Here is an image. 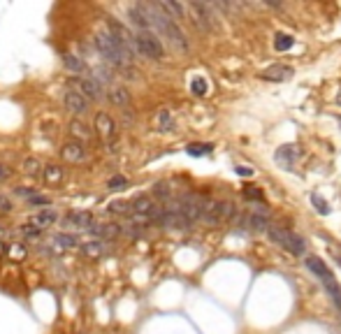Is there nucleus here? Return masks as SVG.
Masks as SVG:
<instances>
[{"instance_id":"nucleus-29","label":"nucleus","mask_w":341,"mask_h":334,"mask_svg":"<svg viewBox=\"0 0 341 334\" xmlns=\"http://www.w3.org/2000/svg\"><path fill=\"white\" fill-rule=\"evenodd\" d=\"M51 242L61 244L63 249H75V246H77V237L75 235H65V232H56V235H51Z\"/></svg>"},{"instance_id":"nucleus-22","label":"nucleus","mask_w":341,"mask_h":334,"mask_svg":"<svg viewBox=\"0 0 341 334\" xmlns=\"http://www.w3.org/2000/svg\"><path fill=\"white\" fill-rule=\"evenodd\" d=\"M21 169H23V174H28V176H38L44 172V167H42V163H40L35 156H28V158L21 163Z\"/></svg>"},{"instance_id":"nucleus-37","label":"nucleus","mask_w":341,"mask_h":334,"mask_svg":"<svg viewBox=\"0 0 341 334\" xmlns=\"http://www.w3.org/2000/svg\"><path fill=\"white\" fill-rule=\"evenodd\" d=\"M19 232H21L26 239H38V237L42 235V230L33 228V225H21V228H19Z\"/></svg>"},{"instance_id":"nucleus-9","label":"nucleus","mask_w":341,"mask_h":334,"mask_svg":"<svg viewBox=\"0 0 341 334\" xmlns=\"http://www.w3.org/2000/svg\"><path fill=\"white\" fill-rule=\"evenodd\" d=\"M86 156H88V151H86V144H82V142L70 139V142H65V144L61 146L63 163H70V165H75V163H84Z\"/></svg>"},{"instance_id":"nucleus-27","label":"nucleus","mask_w":341,"mask_h":334,"mask_svg":"<svg viewBox=\"0 0 341 334\" xmlns=\"http://www.w3.org/2000/svg\"><path fill=\"white\" fill-rule=\"evenodd\" d=\"M323 286H325V290H327V295L332 297V302H334V306H337V309H339L341 311V286L337 281H327V283H323Z\"/></svg>"},{"instance_id":"nucleus-21","label":"nucleus","mask_w":341,"mask_h":334,"mask_svg":"<svg viewBox=\"0 0 341 334\" xmlns=\"http://www.w3.org/2000/svg\"><path fill=\"white\" fill-rule=\"evenodd\" d=\"M109 100H112L116 107L130 105V93H128V88H123V86H114L112 91H109Z\"/></svg>"},{"instance_id":"nucleus-30","label":"nucleus","mask_w":341,"mask_h":334,"mask_svg":"<svg viewBox=\"0 0 341 334\" xmlns=\"http://www.w3.org/2000/svg\"><path fill=\"white\" fill-rule=\"evenodd\" d=\"M26 205L31 207V209H49V205H51V200L46 198V195H42V193H38V195H33L31 200H26Z\"/></svg>"},{"instance_id":"nucleus-2","label":"nucleus","mask_w":341,"mask_h":334,"mask_svg":"<svg viewBox=\"0 0 341 334\" xmlns=\"http://www.w3.org/2000/svg\"><path fill=\"white\" fill-rule=\"evenodd\" d=\"M146 12L151 16V23H153V31H158L163 38H167V42L174 46L176 51H188L190 44H188V38H186V33L179 28V23L172 19V16H167L163 12L158 2H146Z\"/></svg>"},{"instance_id":"nucleus-43","label":"nucleus","mask_w":341,"mask_h":334,"mask_svg":"<svg viewBox=\"0 0 341 334\" xmlns=\"http://www.w3.org/2000/svg\"><path fill=\"white\" fill-rule=\"evenodd\" d=\"M0 235H2V228H0Z\"/></svg>"},{"instance_id":"nucleus-20","label":"nucleus","mask_w":341,"mask_h":334,"mask_svg":"<svg viewBox=\"0 0 341 334\" xmlns=\"http://www.w3.org/2000/svg\"><path fill=\"white\" fill-rule=\"evenodd\" d=\"M82 253L86 258H100L105 253V239H93V242H86L82 244Z\"/></svg>"},{"instance_id":"nucleus-13","label":"nucleus","mask_w":341,"mask_h":334,"mask_svg":"<svg viewBox=\"0 0 341 334\" xmlns=\"http://www.w3.org/2000/svg\"><path fill=\"white\" fill-rule=\"evenodd\" d=\"M56 220H58V213L53 211V209H42V211H35L28 218V225H33V228H38V230H46Z\"/></svg>"},{"instance_id":"nucleus-10","label":"nucleus","mask_w":341,"mask_h":334,"mask_svg":"<svg viewBox=\"0 0 341 334\" xmlns=\"http://www.w3.org/2000/svg\"><path fill=\"white\" fill-rule=\"evenodd\" d=\"M93 130L98 132L102 139H112L116 135V121L107 112H95V121H93Z\"/></svg>"},{"instance_id":"nucleus-44","label":"nucleus","mask_w":341,"mask_h":334,"mask_svg":"<svg viewBox=\"0 0 341 334\" xmlns=\"http://www.w3.org/2000/svg\"><path fill=\"white\" fill-rule=\"evenodd\" d=\"M82 334H86V332H82Z\"/></svg>"},{"instance_id":"nucleus-31","label":"nucleus","mask_w":341,"mask_h":334,"mask_svg":"<svg viewBox=\"0 0 341 334\" xmlns=\"http://www.w3.org/2000/svg\"><path fill=\"white\" fill-rule=\"evenodd\" d=\"M246 220H249V228H253V230H269L272 225L267 223V218L265 216H246Z\"/></svg>"},{"instance_id":"nucleus-4","label":"nucleus","mask_w":341,"mask_h":334,"mask_svg":"<svg viewBox=\"0 0 341 334\" xmlns=\"http://www.w3.org/2000/svg\"><path fill=\"white\" fill-rule=\"evenodd\" d=\"M267 235L272 237L274 244L283 246V249L290 250L293 255H302L304 250H306V244H304L302 237H297L295 232H290V230H286V228H276V225H272V228L267 230Z\"/></svg>"},{"instance_id":"nucleus-28","label":"nucleus","mask_w":341,"mask_h":334,"mask_svg":"<svg viewBox=\"0 0 341 334\" xmlns=\"http://www.w3.org/2000/svg\"><path fill=\"white\" fill-rule=\"evenodd\" d=\"M7 255H9V258H14L16 262H21V260H26V258H28V249H26L23 244L14 242V244H9Z\"/></svg>"},{"instance_id":"nucleus-18","label":"nucleus","mask_w":341,"mask_h":334,"mask_svg":"<svg viewBox=\"0 0 341 334\" xmlns=\"http://www.w3.org/2000/svg\"><path fill=\"white\" fill-rule=\"evenodd\" d=\"M63 176H65V172H63L61 165H56V163H49V165H44L42 179H44L49 186H58V183H63Z\"/></svg>"},{"instance_id":"nucleus-35","label":"nucleus","mask_w":341,"mask_h":334,"mask_svg":"<svg viewBox=\"0 0 341 334\" xmlns=\"http://www.w3.org/2000/svg\"><path fill=\"white\" fill-rule=\"evenodd\" d=\"M126 186H128V179L126 176H112L107 181V188L109 190H119V188H126Z\"/></svg>"},{"instance_id":"nucleus-41","label":"nucleus","mask_w":341,"mask_h":334,"mask_svg":"<svg viewBox=\"0 0 341 334\" xmlns=\"http://www.w3.org/2000/svg\"><path fill=\"white\" fill-rule=\"evenodd\" d=\"M9 179V167H5L0 163V181H7Z\"/></svg>"},{"instance_id":"nucleus-7","label":"nucleus","mask_w":341,"mask_h":334,"mask_svg":"<svg viewBox=\"0 0 341 334\" xmlns=\"http://www.w3.org/2000/svg\"><path fill=\"white\" fill-rule=\"evenodd\" d=\"M128 21L137 28V33H153L151 16H149V12H146L144 2H139V5H130L128 7Z\"/></svg>"},{"instance_id":"nucleus-39","label":"nucleus","mask_w":341,"mask_h":334,"mask_svg":"<svg viewBox=\"0 0 341 334\" xmlns=\"http://www.w3.org/2000/svg\"><path fill=\"white\" fill-rule=\"evenodd\" d=\"M14 211V202L7 195H0V213H12Z\"/></svg>"},{"instance_id":"nucleus-16","label":"nucleus","mask_w":341,"mask_h":334,"mask_svg":"<svg viewBox=\"0 0 341 334\" xmlns=\"http://www.w3.org/2000/svg\"><path fill=\"white\" fill-rule=\"evenodd\" d=\"M306 267H309L311 272L316 274V276H318L323 283H327V281H332V279H334V274L327 269V265L320 258H313V255H311V258H306Z\"/></svg>"},{"instance_id":"nucleus-26","label":"nucleus","mask_w":341,"mask_h":334,"mask_svg":"<svg viewBox=\"0 0 341 334\" xmlns=\"http://www.w3.org/2000/svg\"><path fill=\"white\" fill-rule=\"evenodd\" d=\"M293 44H295V38L288 35V33H279V35L274 38V49H276V51H288Z\"/></svg>"},{"instance_id":"nucleus-34","label":"nucleus","mask_w":341,"mask_h":334,"mask_svg":"<svg viewBox=\"0 0 341 334\" xmlns=\"http://www.w3.org/2000/svg\"><path fill=\"white\" fill-rule=\"evenodd\" d=\"M244 198H246V200H256V202L260 205L265 195H262V190L256 188V186H246V188H244Z\"/></svg>"},{"instance_id":"nucleus-23","label":"nucleus","mask_w":341,"mask_h":334,"mask_svg":"<svg viewBox=\"0 0 341 334\" xmlns=\"http://www.w3.org/2000/svg\"><path fill=\"white\" fill-rule=\"evenodd\" d=\"M93 72H95L93 77H95V79H98L102 86L114 82V68H112V65H107V63H100V65H95V70H93Z\"/></svg>"},{"instance_id":"nucleus-25","label":"nucleus","mask_w":341,"mask_h":334,"mask_svg":"<svg viewBox=\"0 0 341 334\" xmlns=\"http://www.w3.org/2000/svg\"><path fill=\"white\" fill-rule=\"evenodd\" d=\"M295 156H297V151H295V146H281L279 151H276V163H286V165H293V160H295Z\"/></svg>"},{"instance_id":"nucleus-3","label":"nucleus","mask_w":341,"mask_h":334,"mask_svg":"<svg viewBox=\"0 0 341 334\" xmlns=\"http://www.w3.org/2000/svg\"><path fill=\"white\" fill-rule=\"evenodd\" d=\"M135 53L149 61H163L165 58V49L163 42L158 40L156 33H135Z\"/></svg>"},{"instance_id":"nucleus-40","label":"nucleus","mask_w":341,"mask_h":334,"mask_svg":"<svg viewBox=\"0 0 341 334\" xmlns=\"http://www.w3.org/2000/svg\"><path fill=\"white\" fill-rule=\"evenodd\" d=\"M220 213H223V220L232 218L235 216V205L232 202H220Z\"/></svg>"},{"instance_id":"nucleus-1","label":"nucleus","mask_w":341,"mask_h":334,"mask_svg":"<svg viewBox=\"0 0 341 334\" xmlns=\"http://www.w3.org/2000/svg\"><path fill=\"white\" fill-rule=\"evenodd\" d=\"M93 46H95V51L100 53V58H102L107 65H112V68H116V70L128 68L130 63H132V58H135V51H132L126 42H121L116 35H112L109 31L95 33Z\"/></svg>"},{"instance_id":"nucleus-19","label":"nucleus","mask_w":341,"mask_h":334,"mask_svg":"<svg viewBox=\"0 0 341 334\" xmlns=\"http://www.w3.org/2000/svg\"><path fill=\"white\" fill-rule=\"evenodd\" d=\"M158 5L163 7V12H165L167 16H172L174 21L186 19V7H183L181 2H176V0H160Z\"/></svg>"},{"instance_id":"nucleus-8","label":"nucleus","mask_w":341,"mask_h":334,"mask_svg":"<svg viewBox=\"0 0 341 334\" xmlns=\"http://www.w3.org/2000/svg\"><path fill=\"white\" fill-rule=\"evenodd\" d=\"M188 9L193 12V21H195V26L200 31H205V33L213 31V14H212V9H209V5L193 0L188 5Z\"/></svg>"},{"instance_id":"nucleus-33","label":"nucleus","mask_w":341,"mask_h":334,"mask_svg":"<svg viewBox=\"0 0 341 334\" xmlns=\"http://www.w3.org/2000/svg\"><path fill=\"white\" fill-rule=\"evenodd\" d=\"M207 82L202 79V77H195L193 82H190V93H195V95H207Z\"/></svg>"},{"instance_id":"nucleus-6","label":"nucleus","mask_w":341,"mask_h":334,"mask_svg":"<svg viewBox=\"0 0 341 334\" xmlns=\"http://www.w3.org/2000/svg\"><path fill=\"white\" fill-rule=\"evenodd\" d=\"M77 91L82 93L88 102H98V100L105 98V86L95 77H79L77 79Z\"/></svg>"},{"instance_id":"nucleus-5","label":"nucleus","mask_w":341,"mask_h":334,"mask_svg":"<svg viewBox=\"0 0 341 334\" xmlns=\"http://www.w3.org/2000/svg\"><path fill=\"white\" fill-rule=\"evenodd\" d=\"M88 105H91V102L84 98L77 88H68V91L63 93V107H65V112L72 114L75 119H82L84 114H88Z\"/></svg>"},{"instance_id":"nucleus-11","label":"nucleus","mask_w":341,"mask_h":334,"mask_svg":"<svg viewBox=\"0 0 341 334\" xmlns=\"http://www.w3.org/2000/svg\"><path fill=\"white\" fill-rule=\"evenodd\" d=\"M68 135H70V139L86 144V142H91L93 139V128H88L82 119H72V121L68 123Z\"/></svg>"},{"instance_id":"nucleus-24","label":"nucleus","mask_w":341,"mask_h":334,"mask_svg":"<svg viewBox=\"0 0 341 334\" xmlns=\"http://www.w3.org/2000/svg\"><path fill=\"white\" fill-rule=\"evenodd\" d=\"M107 211H109V213H119V216L132 213V202H128V200H114V202L107 205Z\"/></svg>"},{"instance_id":"nucleus-12","label":"nucleus","mask_w":341,"mask_h":334,"mask_svg":"<svg viewBox=\"0 0 341 334\" xmlns=\"http://www.w3.org/2000/svg\"><path fill=\"white\" fill-rule=\"evenodd\" d=\"M202 223L207 225H218L223 220V213H220V202H213V200H205L202 205V216H200Z\"/></svg>"},{"instance_id":"nucleus-38","label":"nucleus","mask_w":341,"mask_h":334,"mask_svg":"<svg viewBox=\"0 0 341 334\" xmlns=\"http://www.w3.org/2000/svg\"><path fill=\"white\" fill-rule=\"evenodd\" d=\"M153 195H158V198H170V195H172V190H170V186H167V183H156V186H153Z\"/></svg>"},{"instance_id":"nucleus-17","label":"nucleus","mask_w":341,"mask_h":334,"mask_svg":"<svg viewBox=\"0 0 341 334\" xmlns=\"http://www.w3.org/2000/svg\"><path fill=\"white\" fill-rule=\"evenodd\" d=\"M65 220L72 223V225H77V228H86V230H91L93 225H95V223H93L91 211H68Z\"/></svg>"},{"instance_id":"nucleus-14","label":"nucleus","mask_w":341,"mask_h":334,"mask_svg":"<svg viewBox=\"0 0 341 334\" xmlns=\"http://www.w3.org/2000/svg\"><path fill=\"white\" fill-rule=\"evenodd\" d=\"M61 61L70 75H86L88 72V63L82 61V56H77V53H63Z\"/></svg>"},{"instance_id":"nucleus-42","label":"nucleus","mask_w":341,"mask_h":334,"mask_svg":"<svg viewBox=\"0 0 341 334\" xmlns=\"http://www.w3.org/2000/svg\"><path fill=\"white\" fill-rule=\"evenodd\" d=\"M237 174H242V176H251V174H253V169H251V167H237Z\"/></svg>"},{"instance_id":"nucleus-36","label":"nucleus","mask_w":341,"mask_h":334,"mask_svg":"<svg viewBox=\"0 0 341 334\" xmlns=\"http://www.w3.org/2000/svg\"><path fill=\"white\" fill-rule=\"evenodd\" d=\"M311 202H313V207H316V211H320L323 216L330 213V207H327V202L323 198H318V195H311Z\"/></svg>"},{"instance_id":"nucleus-15","label":"nucleus","mask_w":341,"mask_h":334,"mask_svg":"<svg viewBox=\"0 0 341 334\" xmlns=\"http://www.w3.org/2000/svg\"><path fill=\"white\" fill-rule=\"evenodd\" d=\"M293 77V68L288 65H272V68L262 70V79L267 82H288Z\"/></svg>"},{"instance_id":"nucleus-32","label":"nucleus","mask_w":341,"mask_h":334,"mask_svg":"<svg viewBox=\"0 0 341 334\" xmlns=\"http://www.w3.org/2000/svg\"><path fill=\"white\" fill-rule=\"evenodd\" d=\"M186 151H188V156H209L212 153V144H188Z\"/></svg>"}]
</instances>
